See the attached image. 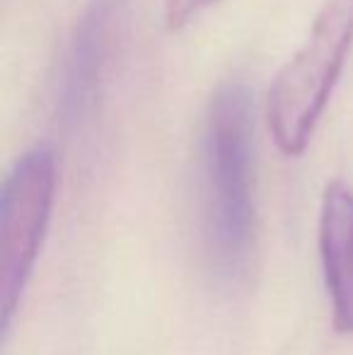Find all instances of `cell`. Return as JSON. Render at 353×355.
I'll use <instances>...</instances> for the list:
<instances>
[{
  "instance_id": "obj_1",
  "label": "cell",
  "mask_w": 353,
  "mask_h": 355,
  "mask_svg": "<svg viewBox=\"0 0 353 355\" xmlns=\"http://www.w3.org/2000/svg\"><path fill=\"white\" fill-rule=\"evenodd\" d=\"M203 237L211 266L225 281L250 273L257 247L252 177V99L242 83L211 97L201 143Z\"/></svg>"
},
{
  "instance_id": "obj_2",
  "label": "cell",
  "mask_w": 353,
  "mask_h": 355,
  "mask_svg": "<svg viewBox=\"0 0 353 355\" xmlns=\"http://www.w3.org/2000/svg\"><path fill=\"white\" fill-rule=\"evenodd\" d=\"M353 46V0H327L310 37L278 71L266 97V123L288 157L305 153Z\"/></svg>"
},
{
  "instance_id": "obj_3",
  "label": "cell",
  "mask_w": 353,
  "mask_h": 355,
  "mask_svg": "<svg viewBox=\"0 0 353 355\" xmlns=\"http://www.w3.org/2000/svg\"><path fill=\"white\" fill-rule=\"evenodd\" d=\"M58 164L51 145H34L10 167L0 191V322L10 334L37 271L51 223Z\"/></svg>"
},
{
  "instance_id": "obj_4",
  "label": "cell",
  "mask_w": 353,
  "mask_h": 355,
  "mask_svg": "<svg viewBox=\"0 0 353 355\" xmlns=\"http://www.w3.org/2000/svg\"><path fill=\"white\" fill-rule=\"evenodd\" d=\"M317 244L334 329L353 336V189L341 179L322 193Z\"/></svg>"
},
{
  "instance_id": "obj_5",
  "label": "cell",
  "mask_w": 353,
  "mask_h": 355,
  "mask_svg": "<svg viewBox=\"0 0 353 355\" xmlns=\"http://www.w3.org/2000/svg\"><path fill=\"white\" fill-rule=\"evenodd\" d=\"M121 5L123 0H92L78 22L61 85V114L68 121L83 116V112L92 104L94 89L112 49Z\"/></svg>"
},
{
  "instance_id": "obj_6",
  "label": "cell",
  "mask_w": 353,
  "mask_h": 355,
  "mask_svg": "<svg viewBox=\"0 0 353 355\" xmlns=\"http://www.w3.org/2000/svg\"><path fill=\"white\" fill-rule=\"evenodd\" d=\"M216 0H165V22L170 29H182L187 27L191 19H196L198 15Z\"/></svg>"
}]
</instances>
